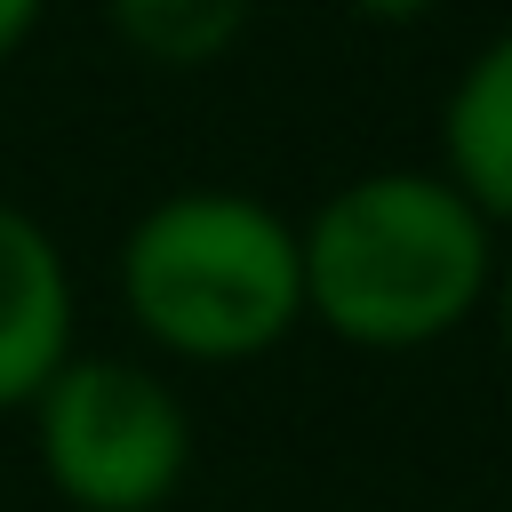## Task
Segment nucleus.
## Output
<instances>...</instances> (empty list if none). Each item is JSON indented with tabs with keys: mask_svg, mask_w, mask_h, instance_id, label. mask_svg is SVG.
Masks as SVG:
<instances>
[{
	"mask_svg": "<svg viewBox=\"0 0 512 512\" xmlns=\"http://www.w3.org/2000/svg\"><path fill=\"white\" fill-rule=\"evenodd\" d=\"M248 16H256V0H104L112 40L136 48L144 64H168V72L232 56Z\"/></svg>",
	"mask_w": 512,
	"mask_h": 512,
	"instance_id": "423d86ee",
	"label": "nucleus"
},
{
	"mask_svg": "<svg viewBox=\"0 0 512 512\" xmlns=\"http://www.w3.org/2000/svg\"><path fill=\"white\" fill-rule=\"evenodd\" d=\"M40 16H48V0H0V64H16V56L32 48Z\"/></svg>",
	"mask_w": 512,
	"mask_h": 512,
	"instance_id": "0eeeda50",
	"label": "nucleus"
},
{
	"mask_svg": "<svg viewBox=\"0 0 512 512\" xmlns=\"http://www.w3.org/2000/svg\"><path fill=\"white\" fill-rule=\"evenodd\" d=\"M488 320H496V344H504V360H512V248H496V280H488V304H480Z\"/></svg>",
	"mask_w": 512,
	"mask_h": 512,
	"instance_id": "1a4fd4ad",
	"label": "nucleus"
},
{
	"mask_svg": "<svg viewBox=\"0 0 512 512\" xmlns=\"http://www.w3.org/2000/svg\"><path fill=\"white\" fill-rule=\"evenodd\" d=\"M504 232L440 168L344 176L312 216H296L304 320L352 352H424L480 320Z\"/></svg>",
	"mask_w": 512,
	"mask_h": 512,
	"instance_id": "f257e3e1",
	"label": "nucleus"
},
{
	"mask_svg": "<svg viewBox=\"0 0 512 512\" xmlns=\"http://www.w3.org/2000/svg\"><path fill=\"white\" fill-rule=\"evenodd\" d=\"M440 176L512 240V24L488 32L440 96Z\"/></svg>",
	"mask_w": 512,
	"mask_h": 512,
	"instance_id": "39448f33",
	"label": "nucleus"
},
{
	"mask_svg": "<svg viewBox=\"0 0 512 512\" xmlns=\"http://www.w3.org/2000/svg\"><path fill=\"white\" fill-rule=\"evenodd\" d=\"M24 416L32 464L72 512H160L192 472V408L144 360L72 352Z\"/></svg>",
	"mask_w": 512,
	"mask_h": 512,
	"instance_id": "7ed1b4c3",
	"label": "nucleus"
},
{
	"mask_svg": "<svg viewBox=\"0 0 512 512\" xmlns=\"http://www.w3.org/2000/svg\"><path fill=\"white\" fill-rule=\"evenodd\" d=\"M360 24H384V32H400V24H424L440 0H344Z\"/></svg>",
	"mask_w": 512,
	"mask_h": 512,
	"instance_id": "6e6552de",
	"label": "nucleus"
},
{
	"mask_svg": "<svg viewBox=\"0 0 512 512\" xmlns=\"http://www.w3.org/2000/svg\"><path fill=\"white\" fill-rule=\"evenodd\" d=\"M120 312L144 344L192 368H240L280 352L304 328V256L296 216L240 184L160 192L112 256Z\"/></svg>",
	"mask_w": 512,
	"mask_h": 512,
	"instance_id": "f03ea898",
	"label": "nucleus"
},
{
	"mask_svg": "<svg viewBox=\"0 0 512 512\" xmlns=\"http://www.w3.org/2000/svg\"><path fill=\"white\" fill-rule=\"evenodd\" d=\"M80 304H72V264L56 248V232L0 200V416H24L32 392L80 352L72 344Z\"/></svg>",
	"mask_w": 512,
	"mask_h": 512,
	"instance_id": "20e7f679",
	"label": "nucleus"
}]
</instances>
